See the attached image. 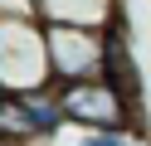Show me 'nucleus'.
<instances>
[{"instance_id":"1","label":"nucleus","mask_w":151,"mask_h":146,"mask_svg":"<svg viewBox=\"0 0 151 146\" xmlns=\"http://www.w3.org/2000/svg\"><path fill=\"white\" fill-rule=\"evenodd\" d=\"M63 107V122L78 132H127L141 136V97L122 93L112 78H88V83L54 88Z\"/></svg>"},{"instance_id":"2","label":"nucleus","mask_w":151,"mask_h":146,"mask_svg":"<svg viewBox=\"0 0 151 146\" xmlns=\"http://www.w3.org/2000/svg\"><path fill=\"white\" fill-rule=\"evenodd\" d=\"M117 29H78V24H44V44H49V73L54 88L63 83H88V78H107L112 49H117Z\"/></svg>"},{"instance_id":"4","label":"nucleus","mask_w":151,"mask_h":146,"mask_svg":"<svg viewBox=\"0 0 151 146\" xmlns=\"http://www.w3.org/2000/svg\"><path fill=\"white\" fill-rule=\"evenodd\" d=\"M39 24H78V29H117L122 0H34Z\"/></svg>"},{"instance_id":"3","label":"nucleus","mask_w":151,"mask_h":146,"mask_svg":"<svg viewBox=\"0 0 151 146\" xmlns=\"http://www.w3.org/2000/svg\"><path fill=\"white\" fill-rule=\"evenodd\" d=\"M44 88H54L44 24L39 19H0V93L29 97Z\"/></svg>"},{"instance_id":"6","label":"nucleus","mask_w":151,"mask_h":146,"mask_svg":"<svg viewBox=\"0 0 151 146\" xmlns=\"http://www.w3.org/2000/svg\"><path fill=\"white\" fill-rule=\"evenodd\" d=\"M73 146H137V136H127V132H78Z\"/></svg>"},{"instance_id":"5","label":"nucleus","mask_w":151,"mask_h":146,"mask_svg":"<svg viewBox=\"0 0 151 146\" xmlns=\"http://www.w3.org/2000/svg\"><path fill=\"white\" fill-rule=\"evenodd\" d=\"M0 146H39L24 102H20V97H10V93H0Z\"/></svg>"},{"instance_id":"7","label":"nucleus","mask_w":151,"mask_h":146,"mask_svg":"<svg viewBox=\"0 0 151 146\" xmlns=\"http://www.w3.org/2000/svg\"><path fill=\"white\" fill-rule=\"evenodd\" d=\"M0 19H39L34 0H0Z\"/></svg>"}]
</instances>
